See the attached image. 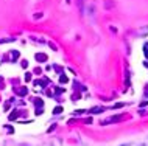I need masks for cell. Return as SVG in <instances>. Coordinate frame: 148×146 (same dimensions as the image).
<instances>
[{
	"instance_id": "1",
	"label": "cell",
	"mask_w": 148,
	"mask_h": 146,
	"mask_svg": "<svg viewBox=\"0 0 148 146\" xmlns=\"http://www.w3.org/2000/svg\"><path fill=\"white\" fill-rule=\"evenodd\" d=\"M36 58H38V61H39V59H42L41 62H44V61H45V59H47V56H45V54H38V56H36Z\"/></svg>"
},
{
	"instance_id": "2",
	"label": "cell",
	"mask_w": 148,
	"mask_h": 146,
	"mask_svg": "<svg viewBox=\"0 0 148 146\" xmlns=\"http://www.w3.org/2000/svg\"><path fill=\"white\" fill-rule=\"evenodd\" d=\"M142 146H145V145H142Z\"/></svg>"
}]
</instances>
